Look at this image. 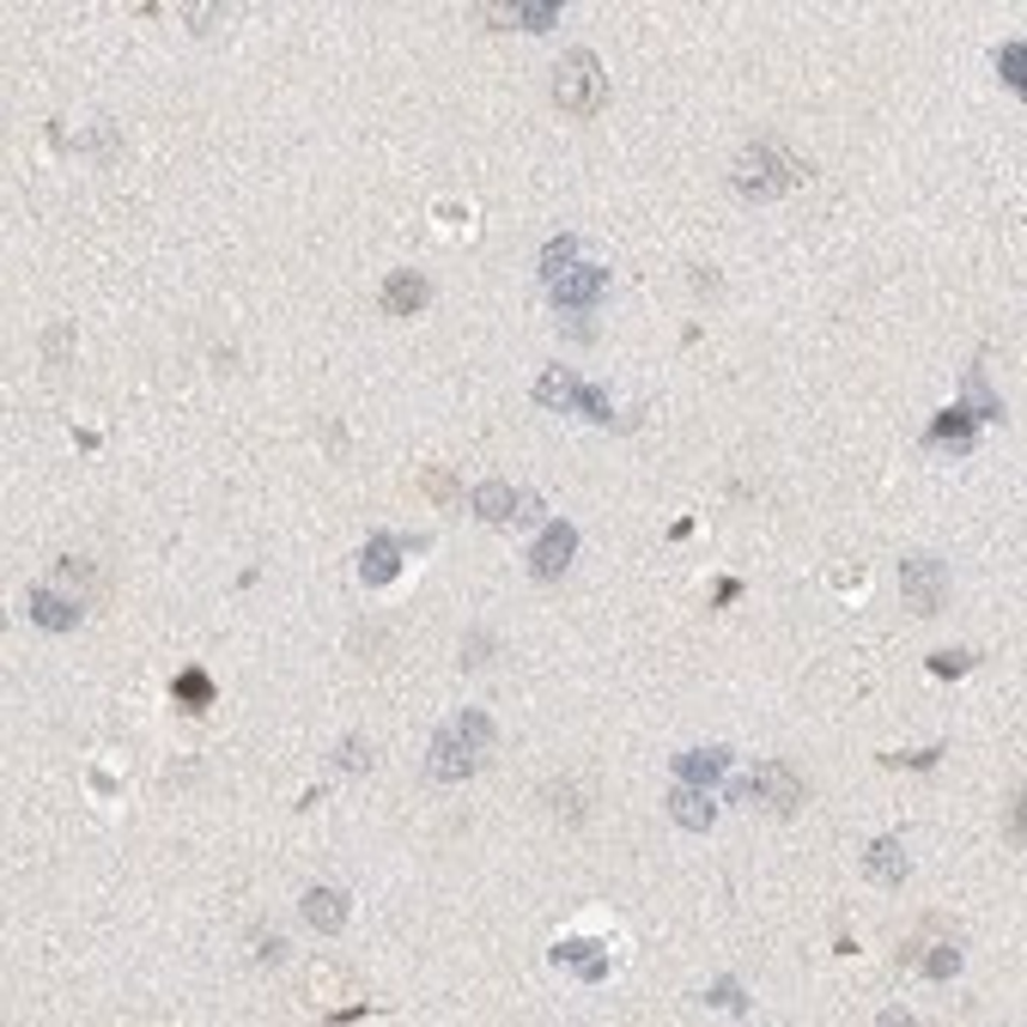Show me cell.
Segmentation results:
<instances>
[{
  "instance_id": "obj_1",
  "label": "cell",
  "mask_w": 1027,
  "mask_h": 1027,
  "mask_svg": "<svg viewBox=\"0 0 1027 1027\" xmlns=\"http://www.w3.org/2000/svg\"><path fill=\"white\" fill-rule=\"evenodd\" d=\"M730 183H735V195H742V201H779L784 189L808 183V165L796 159V152L784 147V140L760 135V140H748V147L735 152Z\"/></svg>"
},
{
  "instance_id": "obj_2",
  "label": "cell",
  "mask_w": 1027,
  "mask_h": 1027,
  "mask_svg": "<svg viewBox=\"0 0 1027 1027\" xmlns=\"http://www.w3.org/2000/svg\"><path fill=\"white\" fill-rule=\"evenodd\" d=\"M553 104L565 116H578V123L602 116V104H608V67L590 50H565V62L553 67Z\"/></svg>"
},
{
  "instance_id": "obj_3",
  "label": "cell",
  "mask_w": 1027,
  "mask_h": 1027,
  "mask_svg": "<svg viewBox=\"0 0 1027 1027\" xmlns=\"http://www.w3.org/2000/svg\"><path fill=\"white\" fill-rule=\"evenodd\" d=\"M735 803H760L772 808V815H796V808L808 803V784L796 779V766H784V760H754V772L748 779H735Z\"/></svg>"
},
{
  "instance_id": "obj_4",
  "label": "cell",
  "mask_w": 1027,
  "mask_h": 1027,
  "mask_svg": "<svg viewBox=\"0 0 1027 1027\" xmlns=\"http://www.w3.org/2000/svg\"><path fill=\"white\" fill-rule=\"evenodd\" d=\"M900 590L918 621H936L942 602H949V565L930 560V553H912V560H900Z\"/></svg>"
},
{
  "instance_id": "obj_5",
  "label": "cell",
  "mask_w": 1027,
  "mask_h": 1027,
  "mask_svg": "<svg viewBox=\"0 0 1027 1027\" xmlns=\"http://www.w3.org/2000/svg\"><path fill=\"white\" fill-rule=\"evenodd\" d=\"M426 548H432V536H371L366 553H359V584H366V590L395 584L407 553H426Z\"/></svg>"
},
{
  "instance_id": "obj_6",
  "label": "cell",
  "mask_w": 1027,
  "mask_h": 1027,
  "mask_svg": "<svg viewBox=\"0 0 1027 1027\" xmlns=\"http://www.w3.org/2000/svg\"><path fill=\"white\" fill-rule=\"evenodd\" d=\"M468 505H475L480 523H499V529L536 523V517H541V499H536V493H517L511 480H480V487L468 493Z\"/></svg>"
},
{
  "instance_id": "obj_7",
  "label": "cell",
  "mask_w": 1027,
  "mask_h": 1027,
  "mask_svg": "<svg viewBox=\"0 0 1027 1027\" xmlns=\"http://www.w3.org/2000/svg\"><path fill=\"white\" fill-rule=\"evenodd\" d=\"M553 966L578 973L584 985H602V978L621 966V954H614L608 936H560V942H553Z\"/></svg>"
},
{
  "instance_id": "obj_8",
  "label": "cell",
  "mask_w": 1027,
  "mask_h": 1027,
  "mask_svg": "<svg viewBox=\"0 0 1027 1027\" xmlns=\"http://www.w3.org/2000/svg\"><path fill=\"white\" fill-rule=\"evenodd\" d=\"M475 766H480V748L468 742L456 723L432 735V754H426V779H432V784H463Z\"/></svg>"
},
{
  "instance_id": "obj_9",
  "label": "cell",
  "mask_w": 1027,
  "mask_h": 1027,
  "mask_svg": "<svg viewBox=\"0 0 1027 1027\" xmlns=\"http://www.w3.org/2000/svg\"><path fill=\"white\" fill-rule=\"evenodd\" d=\"M602 286H608V268H602V262H578V268H565L560 280L548 286V298H553V310H578V317H584L590 305H596L602 298Z\"/></svg>"
},
{
  "instance_id": "obj_10",
  "label": "cell",
  "mask_w": 1027,
  "mask_h": 1027,
  "mask_svg": "<svg viewBox=\"0 0 1027 1027\" xmlns=\"http://www.w3.org/2000/svg\"><path fill=\"white\" fill-rule=\"evenodd\" d=\"M572 553H578V529L565 523V517H553V523L536 536V548H529V572H536L541 584H553V578H565Z\"/></svg>"
},
{
  "instance_id": "obj_11",
  "label": "cell",
  "mask_w": 1027,
  "mask_h": 1027,
  "mask_svg": "<svg viewBox=\"0 0 1027 1027\" xmlns=\"http://www.w3.org/2000/svg\"><path fill=\"white\" fill-rule=\"evenodd\" d=\"M930 930H936V918H930V924L918 930L912 942H906L900 961L918 966L924 978H954V973H961V942H954V936H949V942H930Z\"/></svg>"
},
{
  "instance_id": "obj_12",
  "label": "cell",
  "mask_w": 1027,
  "mask_h": 1027,
  "mask_svg": "<svg viewBox=\"0 0 1027 1027\" xmlns=\"http://www.w3.org/2000/svg\"><path fill=\"white\" fill-rule=\"evenodd\" d=\"M864 876L876 881V888H900V881L912 876V851H906V833H881V839H869V851H864Z\"/></svg>"
},
{
  "instance_id": "obj_13",
  "label": "cell",
  "mask_w": 1027,
  "mask_h": 1027,
  "mask_svg": "<svg viewBox=\"0 0 1027 1027\" xmlns=\"http://www.w3.org/2000/svg\"><path fill=\"white\" fill-rule=\"evenodd\" d=\"M973 444H978V420L966 414L961 402L942 407V414L930 420V432H924V451H936V456H966Z\"/></svg>"
},
{
  "instance_id": "obj_14",
  "label": "cell",
  "mask_w": 1027,
  "mask_h": 1027,
  "mask_svg": "<svg viewBox=\"0 0 1027 1027\" xmlns=\"http://www.w3.org/2000/svg\"><path fill=\"white\" fill-rule=\"evenodd\" d=\"M25 608L43 633H74L80 626V596H67V590H55V584H31Z\"/></svg>"
},
{
  "instance_id": "obj_15",
  "label": "cell",
  "mask_w": 1027,
  "mask_h": 1027,
  "mask_svg": "<svg viewBox=\"0 0 1027 1027\" xmlns=\"http://www.w3.org/2000/svg\"><path fill=\"white\" fill-rule=\"evenodd\" d=\"M347 906H353V900H347L341 888H305L298 912H305V924L317 930V936H341V930H347V918H353Z\"/></svg>"
},
{
  "instance_id": "obj_16",
  "label": "cell",
  "mask_w": 1027,
  "mask_h": 1027,
  "mask_svg": "<svg viewBox=\"0 0 1027 1027\" xmlns=\"http://www.w3.org/2000/svg\"><path fill=\"white\" fill-rule=\"evenodd\" d=\"M426 298H432V286L420 280L414 268H395L390 280H383V317H420V310H426Z\"/></svg>"
},
{
  "instance_id": "obj_17",
  "label": "cell",
  "mask_w": 1027,
  "mask_h": 1027,
  "mask_svg": "<svg viewBox=\"0 0 1027 1027\" xmlns=\"http://www.w3.org/2000/svg\"><path fill=\"white\" fill-rule=\"evenodd\" d=\"M669 815H675V827H687V833H711L718 808H711L706 784H675V791H669Z\"/></svg>"
},
{
  "instance_id": "obj_18",
  "label": "cell",
  "mask_w": 1027,
  "mask_h": 1027,
  "mask_svg": "<svg viewBox=\"0 0 1027 1027\" xmlns=\"http://www.w3.org/2000/svg\"><path fill=\"white\" fill-rule=\"evenodd\" d=\"M669 766H675V779H681V784H711V779H723V766H730V748H723V742H711V748H681Z\"/></svg>"
},
{
  "instance_id": "obj_19",
  "label": "cell",
  "mask_w": 1027,
  "mask_h": 1027,
  "mask_svg": "<svg viewBox=\"0 0 1027 1027\" xmlns=\"http://www.w3.org/2000/svg\"><path fill=\"white\" fill-rule=\"evenodd\" d=\"M578 383H584V378H572V371L553 366V371H541L536 402H541V407H553V414H572V407H578Z\"/></svg>"
},
{
  "instance_id": "obj_20",
  "label": "cell",
  "mask_w": 1027,
  "mask_h": 1027,
  "mask_svg": "<svg viewBox=\"0 0 1027 1027\" xmlns=\"http://www.w3.org/2000/svg\"><path fill=\"white\" fill-rule=\"evenodd\" d=\"M578 256H584V244H578V237L572 232H560V237H548V244H541V262H536V268H541V280H560V274L565 268H578Z\"/></svg>"
},
{
  "instance_id": "obj_21",
  "label": "cell",
  "mask_w": 1027,
  "mask_h": 1027,
  "mask_svg": "<svg viewBox=\"0 0 1027 1027\" xmlns=\"http://www.w3.org/2000/svg\"><path fill=\"white\" fill-rule=\"evenodd\" d=\"M171 699H177V706L189 711V718H201V711L213 706V681H208V675H201V669H183V675H177V681H171Z\"/></svg>"
},
{
  "instance_id": "obj_22",
  "label": "cell",
  "mask_w": 1027,
  "mask_h": 1027,
  "mask_svg": "<svg viewBox=\"0 0 1027 1027\" xmlns=\"http://www.w3.org/2000/svg\"><path fill=\"white\" fill-rule=\"evenodd\" d=\"M966 414H973L978 420V426H991V420H1003V402H997V395H991V383H985V371H966Z\"/></svg>"
},
{
  "instance_id": "obj_23",
  "label": "cell",
  "mask_w": 1027,
  "mask_h": 1027,
  "mask_svg": "<svg viewBox=\"0 0 1027 1027\" xmlns=\"http://www.w3.org/2000/svg\"><path fill=\"white\" fill-rule=\"evenodd\" d=\"M305 991H310V1003H317V1009H322L329 997H341V991H353V997H359V985H353L347 973H335V966H310Z\"/></svg>"
},
{
  "instance_id": "obj_24",
  "label": "cell",
  "mask_w": 1027,
  "mask_h": 1027,
  "mask_svg": "<svg viewBox=\"0 0 1027 1027\" xmlns=\"http://www.w3.org/2000/svg\"><path fill=\"white\" fill-rule=\"evenodd\" d=\"M511 25H517V31H536V38H541V31L560 25V7H553V0H529V7H511Z\"/></svg>"
},
{
  "instance_id": "obj_25",
  "label": "cell",
  "mask_w": 1027,
  "mask_h": 1027,
  "mask_svg": "<svg viewBox=\"0 0 1027 1027\" xmlns=\"http://www.w3.org/2000/svg\"><path fill=\"white\" fill-rule=\"evenodd\" d=\"M420 493H426V499H438V505H456V475L444 463H426V468H420Z\"/></svg>"
},
{
  "instance_id": "obj_26",
  "label": "cell",
  "mask_w": 1027,
  "mask_h": 1027,
  "mask_svg": "<svg viewBox=\"0 0 1027 1027\" xmlns=\"http://www.w3.org/2000/svg\"><path fill=\"white\" fill-rule=\"evenodd\" d=\"M232 7H183V25L189 31H195V38H213V31H220V25H232Z\"/></svg>"
},
{
  "instance_id": "obj_27",
  "label": "cell",
  "mask_w": 1027,
  "mask_h": 1027,
  "mask_svg": "<svg viewBox=\"0 0 1027 1027\" xmlns=\"http://www.w3.org/2000/svg\"><path fill=\"white\" fill-rule=\"evenodd\" d=\"M432 220H438V232H444V237L475 232V208H463V201H438V208H432Z\"/></svg>"
},
{
  "instance_id": "obj_28",
  "label": "cell",
  "mask_w": 1027,
  "mask_h": 1027,
  "mask_svg": "<svg viewBox=\"0 0 1027 1027\" xmlns=\"http://www.w3.org/2000/svg\"><path fill=\"white\" fill-rule=\"evenodd\" d=\"M706 1003H711V1009H723V1015H748V991H742V978H718V985L706 991Z\"/></svg>"
},
{
  "instance_id": "obj_29",
  "label": "cell",
  "mask_w": 1027,
  "mask_h": 1027,
  "mask_svg": "<svg viewBox=\"0 0 1027 1027\" xmlns=\"http://www.w3.org/2000/svg\"><path fill=\"white\" fill-rule=\"evenodd\" d=\"M997 74L1003 80H1009V92H1021L1027 86V43H1003V50H997Z\"/></svg>"
},
{
  "instance_id": "obj_30",
  "label": "cell",
  "mask_w": 1027,
  "mask_h": 1027,
  "mask_svg": "<svg viewBox=\"0 0 1027 1027\" xmlns=\"http://www.w3.org/2000/svg\"><path fill=\"white\" fill-rule=\"evenodd\" d=\"M973 663H978L973 650H936V657H930V675H936V681H961Z\"/></svg>"
},
{
  "instance_id": "obj_31",
  "label": "cell",
  "mask_w": 1027,
  "mask_h": 1027,
  "mask_svg": "<svg viewBox=\"0 0 1027 1027\" xmlns=\"http://www.w3.org/2000/svg\"><path fill=\"white\" fill-rule=\"evenodd\" d=\"M827 584L839 590V596H864V590H869V572H864V565H851V560H839V565L827 572Z\"/></svg>"
},
{
  "instance_id": "obj_32",
  "label": "cell",
  "mask_w": 1027,
  "mask_h": 1027,
  "mask_svg": "<svg viewBox=\"0 0 1027 1027\" xmlns=\"http://www.w3.org/2000/svg\"><path fill=\"white\" fill-rule=\"evenodd\" d=\"M335 760H341V772H366L371 760H378V748H371L366 735H347V742L335 748Z\"/></svg>"
},
{
  "instance_id": "obj_33",
  "label": "cell",
  "mask_w": 1027,
  "mask_h": 1027,
  "mask_svg": "<svg viewBox=\"0 0 1027 1027\" xmlns=\"http://www.w3.org/2000/svg\"><path fill=\"white\" fill-rule=\"evenodd\" d=\"M456 730H463L468 742L480 748V754L493 748V718H487V711H463V718H456Z\"/></svg>"
},
{
  "instance_id": "obj_34",
  "label": "cell",
  "mask_w": 1027,
  "mask_h": 1027,
  "mask_svg": "<svg viewBox=\"0 0 1027 1027\" xmlns=\"http://www.w3.org/2000/svg\"><path fill=\"white\" fill-rule=\"evenodd\" d=\"M487 657H493V633L475 626V633L463 638V669H487Z\"/></svg>"
},
{
  "instance_id": "obj_35",
  "label": "cell",
  "mask_w": 1027,
  "mask_h": 1027,
  "mask_svg": "<svg viewBox=\"0 0 1027 1027\" xmlns=\"http://www.w3.org/2000/svg\"><path fill=\"white\" fill-rule=\"evenodd\" d=\"M936 760H942V742H936V748H924V754H881V766H893V772H900V766H912V772H930V766H936Z\"/></svg>"
},
{
  "instance_id": "obj_36",
  "label": "cell",
  "mask_w": 1027,
  "mask_h": 1027,
  "mask_svg": "<svg viewBox=\"0 0 1027 1027\" xmlns=\"http://www.w3.org/2000/svg\"><path fill=\"white\" fill-rule=\"evenodd\" d=\"M286 961V936L280 930H262L256 936V966H280Z\"/></svg>"
},
{
  "instance_id": "obj_37",
  "label": "cell",
  "mask_w": 1027,
  "mask_h": 1027,
  "mask_svg": "<svg viewBox=\"0 0 1027 1027\" xmlns=\"http://www.w3.org/2000/svg\"><path fill=\"white\" fill-rule=\"evenodd\" d=\"M548 803H560V808H553L560 820H584V808H578V791H572V784H548Z\"/></svg>"
},
{
  "instance_id": "obj_38",
  "label": "cell",
  "mask_w": 1027,
  "mask_h": 1027,
  "mask_svg": "<svg viewBox=\"0 0 1027 1027\" xmlns=\"http://www.w3.org/2000/svg\"><path fill=\"white\" fill-rule=\"evenodd\" d=\"M116 754H104L98 766H92V796H116V766H110Z\"/></svg>"
},
{
  "instance_id": "obj_39",
  "label": "cell",
  "mask_w": 1027,
  "mask_h": 1027,
  "mask_svg": "<svg viewBox=\"0 0 1027 1027\" xmlns=\"http://www.w3.org/2000/svg\"><path fill=\"white\" fill-rule=\"evenodd\" d=\"M67 347H74V329H55V335H50V359H55V366L67 359Z\"/></svg>"
},
{
  "instance_id": "obj_40",
  "label": "cell",
  "mask_w": 1027,
  "mask_h": 1027,
  "mask_svg": "<svg viewBox=\"0 0 1027 1027\" xmlns=\"http://www.w3.org/2000/svg\"><path fill=\"white\" fill-rule=\"evenodd\" d=\"M694 293H699V298H706V293L718 298V274H711V268H694Z\"/></svg>"
}]
</instances>
